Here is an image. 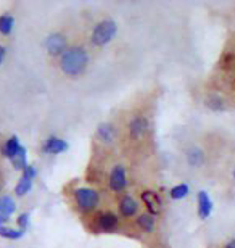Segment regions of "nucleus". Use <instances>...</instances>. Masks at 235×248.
<instances>
[{
    "label": "nucleus",
    "instance_id": "obj_1",
    "mask_svg": "<svg viewBox=\"0 0 235 248\" xmlns=\"http://www.w3.org/2000/svg\"><path fill=\"white\" fill-rule=\"evenodd\" d=\"M91 55L89 50L82 46H69L68 50L58 58V68L64 76L79 78L87 71Z\"/></svg>",
    "mask_w": 235,
    "mask_h": 248
},
{
    "label": "nucleus",
    "instance_id": "obj_2",
    "mask_svg": "<svg viewBox=\"0 0 235 248\" xmlns=\"http://www.w3.org/2000/svg\"><path fill=\"white\" fill-rule=\"evenodd\" d=\"M100 192L94 187H76L73 190V202L79 213L89 215L100 206Z\"/></svg>",
    "mask_w": 235,
    "mask_h": 248
},
{
    "label": "nucleus",
    "instance_id": "obj_3",
    "mask_svg": "<svg viewBox=\"0 0 235 248\" xmlns=\"http://www.w3.org/2000/svg\"><path fill=\"white\" fill-rule=\"evenodd\" d=\"M116 34H118V23L111 18H105L92 28L91 36H89V42H91L94 47L100 48V47L108 46Z\"/></svg>",
    "mask_w": 235,
    "mask_h": 248
},
{
    "label": "nucleus",
    "instance_id": "obj_4",
    "mask_svg": "<svg viewBox=\"0 0 235 248\" xmlns=\"http://www.w3.org/2000/svg\"><path fill=\"white\" fill-rule=\"evenodd\" d=\"M126 131H127L129 139H132V140H136V142L143 140V139L147 137V134L150 132L148 118L142 115V113L132 115L126 123Z\"/></svg>",
    "mask_w": 235,
    "mask_h": 248
},
{
    "label": "nucleus",
    "instance_id": "obj_5",
    "mask_svg": "<svg viewBox=\"0 0 235 248\" xmlns=\"http://www.w3.org/2000/svg\"><path fill=\"white\" fill-rule=\"evenodd\" d=\"M44 47H46V52L50 58H60L69 47L68 36L64 32L48 34L46 41H44Z\"/></svg>",
    "mask_w": 235,
    "mask_h": 248
},
{
    "label": "nucleus",
    "instance_id": "obj_6",
    "mask_svg": "<svg viewBox=\"0 0 235 248\" xmlns=\"http://www.w3.org/2000/svg\"><path fill=\"white\" fill-rule=\"evenodd\" d=\"M129 184L126 168L123 165H114L108 174V188L113 193H123Z\"/></svg>",
    "mask_w": 235,
    "mask_h": 248
},
{
    "label": "nucleus",
    "instance_id": "obj_7",
    "mask_svg": "<svg viewBox=\"0 0 235 248\" xmlns=\"http://www.w3.org/2000/svg\"><path fill=\"white\" fill-rule=\"evenodd\" d=\"M95 137L97 140L105 147H113L118 140V129L113 123L110 121H103L97 126V131H95Z\"/></svg>",
    "mask_w": 235,
    "mask_h": 248
},
{
    "label": "nucleus",
    "instance_id": "obj_8",
    "mask_svg": "<svg viewBox=\"0 0 235 248\" xmlns=\"http://www.w3.org/2000/svg\"><path fill=\"white\" fill-rule=\"evenodd\" d=\"M139 210H141V205H139V202L131 195V193H124V195H121V198H119V202H118V211L124 219L137 217Z\"/></svg>",
    "mask_w": 235,
    "mask_h": 248
},
{
    "label": "nucleus",
    "instance_id": "obj_9",
    "mask_svg": "<svg viewBox=\"0 0 235 248\" xmlns=\"http://www.w3.org/2000/svg\"><path fill=\"white\" fill-rule=\"evenodd\" d=\"M95 227L100 232H114L119 227V216L113 211H100L95 216Z\"/></svg>",
    "mask_w": 235,
    "mask_h": 248
},
{
    "label": "nucleus",
    "instance_id": "obj_10",
    "mask_svg": "<svg viewBox=\"0 0 235 248\" xmlns=\"http://www.w3.org/2000/svg\"><path fill=\"white\" fill-rule=\"evenodd\" d=\"M141 200L145 205V208H147V213H150V215H153V216H158L164 208L163 198L159 197V193L153 190H142Z\"/></svg>",
    "mask_w": 235,
    "mask_h": 248
},
{
    "label": "nucleus",
    "instance_id": "obj_11",
    "mask_svg": "<svg viewBox=\"0 0 235 248\" xmlns=\"http://www.w3.org/2000/svg\"><path fill=\"white\" fill-rule=\"evenodd\" d=\"M197 203H198V208H197V213H198V217L202 221H206L213 213V200L209 197V193L206 190H200L197 193Z\"/></svg>",
    "mask_w": 235,
    "mask_h": 248
},
{
    "label": "nucleus",
    "instance_id": "obj_12",
    "mask_svg": "<svg viewBox=\"0 0 235 248\" xmlns=\"http://www.w3.org/2000/svg\"><path fill=\"white\" fill-rule=\"evenodd\" d=\"M68 142L63 140L57 136H50L47 137L42 143V152L47 153V155H58V153H63L68 150Z\"/></svg>",
    "mask_w": 235,
    "mask_h": 248
},
{
    "label": "nucleus",
    "instance_id": "obj_13",
    "mask_svg": "<svg viewBox=\"0 0 235 248\" xmlns=\"http://www.w3.org/2000/svg\"><path fill=\"white\" fill-rule=\"evenodd\" d=\"M186 161L190 168H202L206 163V153H204L200 147L192 145L187 148L186 152Z\"/></svg>",
    "mask_w": 235,
    "mask_h": 248
},
{
    "label": "nucleus",
    "instance_id": "obj_14",
    "mask_svg": "<svg viewBox=\"0 0 235 248\" xmlns=\"http://www.w3.org/2000/svg\"><path fill=\"white\" fill-rule=\"evenodd\" d=\"M136 226L141 229L145 234H152L157 227V216L150 215V213H141L137 217H136Z\"/></svg>",
    "mask_w": 235,
    "mask_h": 248
},
{
    "label": "nucleus",
    "instance_id": "obj_15",
    "mask_svg": "<svg viewBox=\"0 0 235 248\" xmlns=\"http://www.w3.org/2000/svg\"><path fill=\"white\" fill-rule=\"evenodd\" d=\"M21 148H23V145H21V142H19V137L18 136H10L2 147V155L5 158H8V160H12V158L21 150Z\"/></svg>",
    "mask_w": 235,
    "mask_h": 248
},
{
    "label": "nucleus",
    "instance_id": "obj_16",
    "mask_svg": "<svg viewBox=\"0 0 235 248\" xmlns=\"http://www.w3.org/2000/svg\"><path fill=\"white\" fill-rule=\"evenodd\" d=\"M204 107L209 108L211 111H224L227 108V102L226 98L219 93H209V95L204 98Z\"/></svg>",
    "mask_w": 235,
    "mask_h": 248
},
{
    "label": "nucleus",
    "instance_id": "obj_17",
    "mask_svg": "<svg viewBox=\"0 0 235 248\" xmlns=\"http://www.w3.org/2000/svg\"><path fill=\"white\" fill-rule=\"evenodd\" d=\"M15 210H16V205H15V200L12 197L8 195L0 197V216L10 219V216L13 215Z\"/></svg>",
    "mask_w": 235,
    "mask_h": 248
},
{
    "label": "nucleus",
    "instance_id": "obj_18",
    "mask_svg": "<svg viewBox=\"0 0 235 248\" xmlns=\"http://www.w3.org/2000/svg\"><path fill=\"white\" fill-rule=\"evenodd\" d=\"M32 184H34V181L31 179H26V177H19V181H18V184L15 186V195L16 197H26L29 192L32 190Z\"/></svg>",
    "mask_w": 235,
    "mask_h": 248
},
{
    "label": "nucleus",
    "instance_id": "obj_19",
    "mask_svg": "<svg viewBox=\"0 0 235 248\" xmlns=\"http://www.w3.org/2000/svg\"><path fill=\"white\" fill-rule=\"evenodd\" d=\"M190 193V187L186 182H181V184L174 186L171 190H169V198H172V200H184L186 197H188Z\"/></svg>",
    "mask_w": 235,
    "mask_h": 248
},
{
    "label": "nucleus",
    "instance_id": "obj_20",
    "mask_svg": "<svg viewBox=\"0 0 235 248\" xmlns=\"http://www.w3.org/2000/svg\"><path fill=\"white\" fill-rule=\"evenodd\" d=\"M15 26V18L10 13H5L0 16V34L2 36H10Z\"/></svg>",
    "mask_w": 235,
    "mask_h": 248
},
{
    "label": "nucleus",
    "instance_id": "obj_21",
    "mask_svg": "<svg viewBox=\"0 0 235 248\" xmlns=\"http://www.w3.org/2000/svg\"><path fill=\"white\" fill-rule=\"evenodd\" d=\"M0 237H2V239H7V240H19L21 237H24V231L2 226L0 227Z\"/></svg>",
    "mask_w": 235,
    "mask_h": 248
},
{
    "label": "nucleus",
    "instance_id": "obj_22",
    "mask_svg": "<svg viewBox=\"0 0 235 248\" xmlns=\"http://www.w3.org/2000/svg\"><path fill=\"white\" fill-rule=\"evenodd\" d=\"M10 161H12V166L15 168V170L23 171L24 168L28 166V152H26V148L23 147L21 150H19Z\"/></svg>",
    "mask_w": 235,
    "mask_h": 248
},
{
    "label": "nucleus",
    "instance_id": "obj_23",
    "mask_svg": "<svg viewBox=\"0 0 235 248\" xmlns=\"http://www.w3.org/2000/svg\"><path fill=\"white\" fill-rule=\"evenodd\" d=\"M21 177H26V179L34 181V179L37 177V170H36V168H34L32 165H28V166L21 171Z\"/></svg>",
    "mask_w": 235,
    "mask_h": 248
},
{
    "label": "nucleus",
    "instance_id": "obj_24",
    "mask_svg": "<svg viewBox=\"0 0 235 248\" xmlns=\"http://www.w3.org/2000/svg\"><path fill=\"white\" fill-rule=\"evenodd\" d=\"M16 224H18V229H21V231L26 232L28 224H29V215H28V213H23V215H19V216H18Z\"/></svg>",
    "mask_w": 235,
    "mask_h": 248
},
{
    "label": "nucleus",
    "instance_id": "obj_25",
    "mask_svg": "<svg viewBox=\"0 0 235 248\" xmlns=\"http://www.w3.org/2000/svg\"><path fill=\"white\" fill-rule=\"evenodd\" d=\"M5 55H7V48H5L3 46H0V64L3 63V60H5Z\"/></svg>",
    "mask_w": 235,
    "mask_h": 248
},
{
    "label": "nucleus",
    "instance_id": "obj_26",
    "mask_svg": "<svg viewBox=\"0 0 235 248\" xmlns=\"http://www.w3.org/2000/svg\"><path fill=\"white\" fill-rule=\"evenodd\" d=\"M224 248H235V237H234V239H231V240H229L227 244L224 245Z\"/></svg>",
    "mask_w": 235,
    "mask_h": 248
},
{
    "label": "nucleus",
    "instance_id": "obj_27",
    "mask_svg": "<svg viewBox=\"0 0 235 248\" xmlns=\"http://www.w3.org/2000/svg\"><path fill=\"white\" fill-rule=\"evenodd\" d=\"M7 221H10V219H7V217H2V216H0V227L5 226V222H7Z\"/></svg>",
    "mask_w": 235,
    "mask_h": 248
},
{
    "label": "nucleus",
    "instance_id": "obj_28",
    "mask_svg": "<svg viewBox=\"0 0 235 248\" xmlns=\"http://www.w3.org/2000/svg\"><path fill=\"white\" fill-rule=\"evenodd\" d=\"M232 176H234V179H235V168H234V171H232Z\"/></svg>",
    "mask_w": 235,
    "mask_h": 248
},
{
    "label": "nucleus",
    "instance_id": "obj_29",
    "mask_svg": "<svg viewBox=\"0 0 235 248\" xmlns=\"http://www.w3.org/2000/svg\"><path fill=\"white\" fill-rule=\"evenodd\" d=\"M0 190H2V186H0Z\"/></svg>",
    "mask_w": 235,
    "mask_h": 248
}]
</instances>
